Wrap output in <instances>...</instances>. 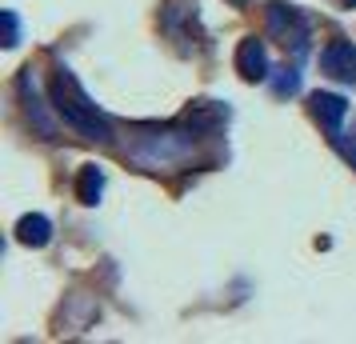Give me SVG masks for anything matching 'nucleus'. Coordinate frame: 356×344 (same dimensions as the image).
Segmentation results:
<instances>
[{
	"mask_svg": "<svg viewBox=\"0 0 356 344\" xmlns=\"http://www.w3.org/2000/svg\"><path fill=\"white\" fill-rule=\"evenodd\" d=\"M52 104H56V113L65 116L72 129H81L84 136H92V140H113V129H108V120L97 113V104L84 97V88L76 84V76L60 68L56 76H52Z\"/></svg>",
	"mask_w": 356,
	"mask_h": 344,
	"instance_id": "f257e3e1",
	"label": "nucleus"
},
{
	"mask_svg": "<svg viewBox=\"0 0 356 344\" xmlns=\"http://www.w3.org/2000/svg\"><path fill=\"white\" fill-rule=\"evenodd\" d=\"M268 28H273L276 36H280V44L284 49H305V36H308V28H305V20H300V13L296 8H289V4H268Z\"/></svg>",
	"mask_w": 356,
	"mask_h": 344,
	"instance_id": "f03ea898",
	"label": "nucleus"
},
{
	"mask_svg": "<svg viewBox=\"0 0 356 344\" xmlns=\"http://www.w3.org/2000/svg\"><path fill=\"white\" fill-rule=\"evenodd\" d=\"M321 68L328 72V76L344 81V84H356V44H348V40H332V44L321 52Z\"/></svg>",
	"mask_w": 356,
	"mask_h": 344,
	"instance_id": "7ed1b4c3",
	"label": "nucleus"
},
{
	"mask_svg": "<svg viewBox=\"0 0 356 344\" xmlns=\"http://www.w3.org/2000/svg\"><path fill=\"white\" fill-rule=\"evenodd\" d=\"M236 72H241L244 81H268V52H264V44H260L257 36H244L241 49H236Z\"/></svg>",
	"mask_w": 356,
	"mask_h": 344,
	"instance_id": "20e7f679",
	"label": "nucleus"
},
{
	"mask_svg": "<svg viewBox=\"0 0 356 344\" xmlns=\"http://www.w3.org/2000/svg\"><path fill=\"white\" fill-rule=\"evenodd\" d=\"M344 113H348V100L337 97V92H316V97H312V116L324 124V132L337 136L340 124H344Z\"/></svg>",
	"mask_w": 356,
	"mask_h": 344,
	"instance_id": "39448f33",
	"label": "nucleus"
},
{
	"mask_svg": "<svg viewBox=\"0 0 356 344\" xmlns=\"http://www.w3.org/2000/svg\"><path fill=\"white\" fill-rule=\"evenodd\" d=\"M17 240H20V245H29V248H44L52 240L49 216H40V213L20 216V220H17Z\"/></svg>",
	"mask_w": 356,
	"mask_h": 344,
	"instance_id": "423d86ee",
	"label": "nucleus"
},
{
	"mask_svg": "<svg viewBox=\"0 0 356 344\" xmlns=\"http://www.w3.org/2000/svg\"><path fill=\"white\" fill-rule=\"evenodd\" d=\"M100 193H104V172H100L97 164H84L81 181H76V197H81V204H97Z\"/></svg>",
	"mask_w": 356,
	"mask_h": 344,
	"instance_id": "0eeeda50",
	"label": "nucleus"
},
{
	"mask_svg": "<svg viewBox=\"0 0 356 344\" xmlns=\"http://www.w3.org/2000/svg\"><path fill=\"white\" fill-rule=\"evenodd\" d=\"M0 17H4V49H17V44H20V24H17V13H13V8H4Z\"/></svg>",
	"mask_w": 356,
	"mask_h": 344,
	"instance_id": "6e6552de",
	"label": "nucleus"
},
{
	"mask_svg": "<svg viewBox=\"0 0 356 344\" xmlns=\"http://www.w3.org/2000/svg\"><path fill=\"white\" fill-rule=\"evenodd\" d=\"M296 72H289V76H280V81H276V92H296Z\"/></svg>",
	"mask_w": 356,
	"mask_h": 344,
	"instance_id": "1a4fd4ad",
	"label": "nucleus"
},
{
	"mask_svg": "<svg viewBox=\"0 0 356 344\" xmlns=\"http://www.w3.org/2000/svg\"><path fill=\"white\" fill-rule=\"evenodd\" d=\"M344 4H348V8H356V0H344Z\"/></svg>",
	"mask_w": 356,
	"mask_h": 344,
	"instance_id": "9d476101",
	"label": "nucleus"
},
{
	"mask_svg": "<svg viewBox=\"0 0 356 344\" xmlns=\"http://www.w3.org/2000/svg\"><path fill=\"white\" fill-rule=\"evenodd\" d=\"M228 4H244V0H228Z\"/></svg>",
	"mask_w": 356,
	"mask_h": 344,
	"instance_id": "9b49d317",
	"label": "nucleus"
}]
</instances>
